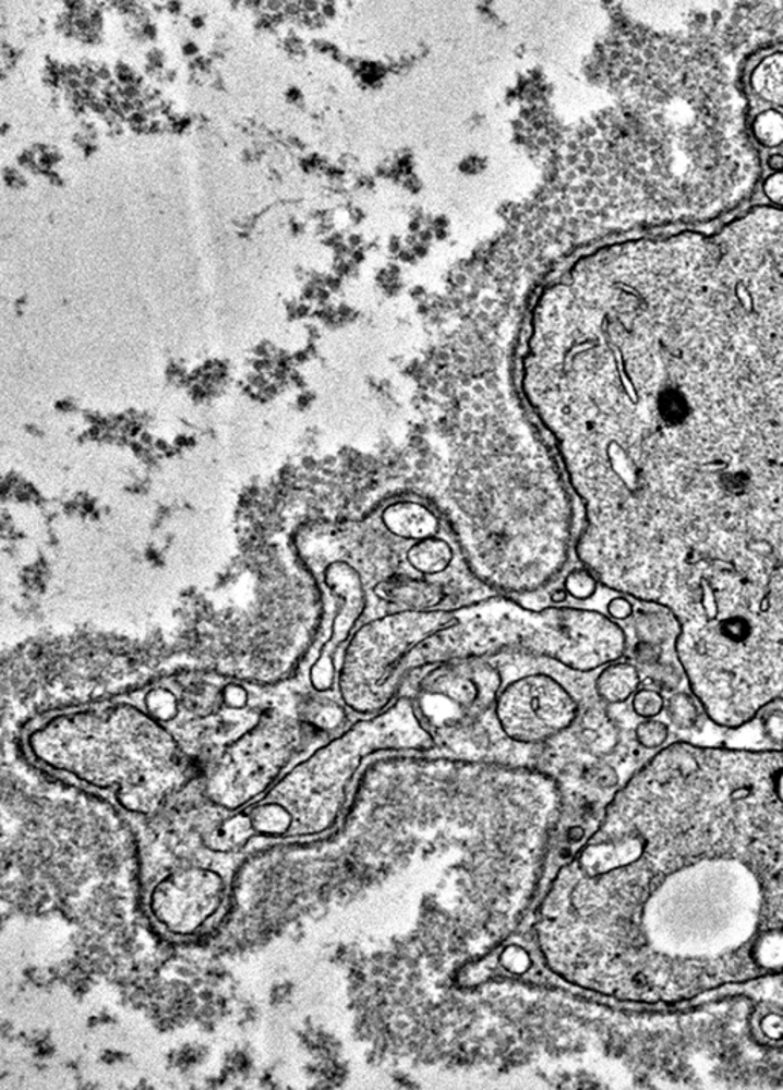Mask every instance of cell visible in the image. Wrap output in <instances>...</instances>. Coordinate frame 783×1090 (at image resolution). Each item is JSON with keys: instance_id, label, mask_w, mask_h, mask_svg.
Returning a JSON list of instances; mask_svg holds the SVG:
<instances>
[{"instance_id": "cell-13", "label": "cell", "mask_w": 783, "mask_h": 1090, "mask_svg": "<svg viewBox=\"0 0 783 1090\" xmlns=\"http://www.w3.org/2000/svg\"><path fill=\"white\" fill-rule=\"evenodd\" d=\"M751 135L758 146L775 149L783 144V113L775 109L760 112L751 121Z\"/></svg>"}, {"instance_id": "cell-16", "label": "cell", "mask_w": 783, "mask_h": 1090, "mask_svg": "<svg viewBox=\"0 0 783 1090\" xmlns=\"http://www.w3.org/2000/svg\"><path fill=\"white\" fill-rule=\"evenodd\" d=\"M599 580L595 579L589 570L585 567L574 568L573 572L568 573L565 577L564 587L568 591L569 598L577 599V601H589V599L594 598L597 588H599Z\"/></svg>"}, {"instance_id": "cell-4", "label": "cell", "mask_w": 783, "mask_h": 1090, "mask_svg": "<svg viewBox=\"0 0 783 1090\" xmlns=\"http://www.w3.org/2000/svg\"><path fill=\"white\" fill-rule=\"evenodd\" d=\"M41 769L152 815L180 789L188 759L177 736L149 711L110 704L52 717L26 736Z\"/></svg>"}, {"instance_id": "cell-14", "label": "cell", "mask_w": 783, "mask_h": 1090, "mask_svg": "<svg viewBox=\"0 0 783 1090\" xmlns=\"http://www.w3.org/2000/svg\"><path fill=\"white\" fill-rule=\"evenodd\" d=\"M635 740L648 751H659L666 746L671 739V728L666 721L656 719L641 720L634 729Z\"/></svg>"}, {"instance_id": "cell-17", "label": "cell", "mask_w": 783, "mask_h": 1090, "mask_svg": "<svg viewBox=\"0 0 783 1090\" xmlns=\"http://www.w3.org/2000/svg\"><path fill=\"white\" fill-rule=\"evenodd\" d=\"M606 614L615 622L629 621L634 616V606L626 596H615L606 606Z\"/></svg>"}, {"instance_id": "cell-18", "label": "cell", "mask_w": 783, "mask_h": 1090, "mask_svg": "<svg viewBox=\"0 0 783 1090\" xmlns=\"http://www.w3.org/2000/svg\"><path fill=\"white\" fill-rule=\"evenodd\" d=\"M762 190L771 206L783 208V172L770 175L762 182Z\"/></svg>"}, {"instance_id": "cell-21", "label": "cell", "mask_w": 783, "mask_h": 1090, "mask_svg": "<svg viewBox=\"0 0 783 1090\" xmlns=\"http://www.w3.org/2000/svg\"><path fill=\"white\" fill-rule=\"evenodd\" d=\"M184 51L188 52L189 56L190 55H195V52L197 51V48L195 47V45L189 44V45H185Z\"/></svg>"}, {"instance_id": "cell-6", "label": "cell", "mask_w": 783, "mask_h": 1090, "mask_svg": "<svg viewBox=\"0 0 783 1090\" xmlns=\"http://www.w3.org/2000/svg\"><path fill=\"white\" fill-rule=\"evenodd\" d=\"M233 898L231 870L219 864H184L147 885L146 913L170 939L189 941L210 933L226 918Z\"/></svg>"}, {"instance_id": "cell-10", "label": "cell", "mask_w": 783, "mask_h": 1090, "mask_svg": "<svg viewBox=\"0 0 783 1090\" xmlns=\"http://www.w3.org/2000/svg\"><path fill=\"white\" fill-rule=\"evenodd\" d=\"M640 685V670L633 663L615 660L599 670L592 690L603 705L617 706L633 700Z\"/></svg>"}, {"instance_id": "cell-8", "label": "cell", "mask_w": 783, "mask_h": 1090, "mask_svg": "<svg viewBox=\"0 0 783 1090\" xmlns=\"http://www.w3.org/2000/svg\"><path fill=\"white\" fill-rule=\"evenodd\" d=\"M325 584L340 599V607L330 626L329 639L323 645L321 655L310 671L311 686L317 693H328L336 685L337 652L351 640L369 606L366 587L359 570L351 562L337 561L330 564L325 572Z\"/></svg>"}, {"instance_id": "cell-5", "label": "cell", "mask_w": 783, "mask_h": 1090, "mask_svg": "<svg viewBox=\"0 0 783 1090\" xmlns=\"http://www.w3.org/2000/svg\"><path fill=\"white\" fill-rule=\"evenodd\" d=\"M576 672L565 667L531 656L527 670L513 671L511 678L502 682L494 697L492 714L494 727L508 742L538 744L553 742L569 729L581 727L589 709L583 696L569 678ZM484 717V719H485Z\"/></svg>"}, {"instance_id": "cell-12", "label": "cell", "mask_w": 783, "mask_h": 1090, "mask_svg": "<svg viewBox=\"0 0 783 1090\" xmlns=\"http://www.w3.org/2000/svg\"><path fill=\"white\" fill-rule=\"evenodd\" d=\"M666 711L672 727L679 731H691L701 724V720L707 719L704 709L701 708L697 697L690 691L672 694L666 700Z\"/></svg>"}, {"instance_id": "cell-22", "label": "cell", "mask_w": 783, "mask_h": 1090, "mask_svg": "<svg viewBox=\"0 0 783 1090\" xmlns=\"http://www.w3.org/2000/svg\"><path fill=\"white\" fill-rule=\"evenodd\" d=\"M282 5H284L282 2H268V9H272V10H279L280 7H282Z\"/></svg>"}, {"instance_id": "cell-1", "label": "cell", "mask_w": 783, "mask_h": 1090, "mask_svg": "<svg viewBox=\"0 0 783 1090\" xmlns=\"http://www.w3.org/2000/svg\"><path fill=\"white\" fill-rule=\"evenodd\" d=\"M543 953L619 1001L682 1005L783 974V747L667 743L543 907Z\"/></svg>"}, {"instance_id": "cell-2", "label": "cell", "mask_w": 783, "mask_h": 1090, "mask_svg": "<svg viewBox=\"0 0 783 1090\" xmlns=\"http://www.w3.org/2000/svg\"><path fill=\"white\" fill-rule=\"evenodd\" d=\"M627 634L599 610L526 606L505 595L447 609L390 611L356 630L337 686L349 711L374 716L417 672L463 660L526 655L591 674L622 660Z\"/></svg>"}, {"instance_id": "cell-20", "label": "cell", "mask_w": 783, "mask_h": 1090, "mask_svg": "<svg viewBox=\"0 0 783 1090\" xmlns=\"http://www.w3.org/2000/svg\"><path fill=\"white\" fill-rule=\"evenodd\" d=\"M767 166L770 167L774 173L783 172V154H781V152H775V154L768 155Z\"/></svg>"}, {"instance_id": "cell-3", "label": "cell", "mask_w": 783, "mask_h": 1090, "mask_svg": "<svg viewBox=\"0 0 783 1090\" xmlns=\"http://www.w3.org/2000/svg\"><path fill=\"white\" fill-rule=\"evenodd\" d=\"M435 736L412 697L400 696L374 716L357 720L336 739L277 778L261 796L224 819L204 839L212 853L242 852L256 841L305 842L333 830L344 814L353 778L383 752H427Z\"/></svg>"}, {"instance_id": "cell-11", "label": "cell", "mask_w": 783, "mask_h": 1090, "mask_svg": "<svg viewBox=\"0 0 783 1090\" xmlns=\"http://www.w3.org/2000/svg\"><path fill=\"white\" fill-rule=\"evenodd\" d=\"M748 87L771 108L783 109V49L760 57L748 72Z\"/></svg>"}, {"instance_id": "cell-9", "label": "cell", "mask_w": 783, "mask_h": 1090, "mask_svg": "<svg viewBox=\"0 0 783 1090\" xmlns=\"http://www.w3.org/2000/svg\"><path fill=\"white\" fill-rule=\"evenodd\" d=\"M372 595L395 611L433 610L444 606L448 598L447 584L441 579L421 576H400L374 584Z\"/></svg>"}, {"instance_id": "cell-19", "label": "cell", "mask_w": 783, "mask_h": 1090, "mask_svg": "<svg viewBox=\"0 0 783 1090\" xmlns=\"http://www.w3.org/2000/svg\"><path fill=\"white\" fill-rule=\"evenodd\" d=\"M568 598L569 595L565 590V587L556 588V590L550 592V601L553 606H566Z\"/></svg>"}, {"instance_id": "cell-7", "label": "cell", "mask_w": 783, "mask_h": 1090, "mask_svg": "<svg viewBox=\"0 0 783 1090\" xmlns=\"http://www.w3.org/2000/svg\"><path fill=\"white\" fill-rule=\"evenodd\" d=\"M299 743L298 728L268 721L231 744L216 766L207 792L213 803L239 812L261 799L284 774Z\"/></svg>"}, {"instance_id": "cell-15", "label": "cell", "mask_w": 783, "mask_h": 1090, "mask_svg": "<svg viewBox=\"0 0 783 1090\" xmlns=\"http://www.w3.org/2000/svg\"><path fill=\"white\" fill-rule=\"evenodd\" d=\"M630 708L638 719H656L666 709V698L659 690L640 687L630 700Z\"/></svg>"}]
</instances>
